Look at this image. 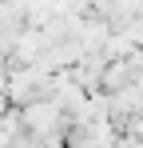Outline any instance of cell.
I'll list each match as a JSON object with an SVG mask.
<instances>
[{
    "instance_id": "1",
    "label": "cell",
    "mask_w": 143,
    "mask_h": 148,
    "mask_svg": "<svg viewBox=\"0 0 143 148\" xmlns=\"http://www.w3.org/2000/svg\"><path fill=\"white\" fill-rule=\"evenodd\" d=\"M0 116H4V96H0Z\"/></svg>"
}]
</instances>
